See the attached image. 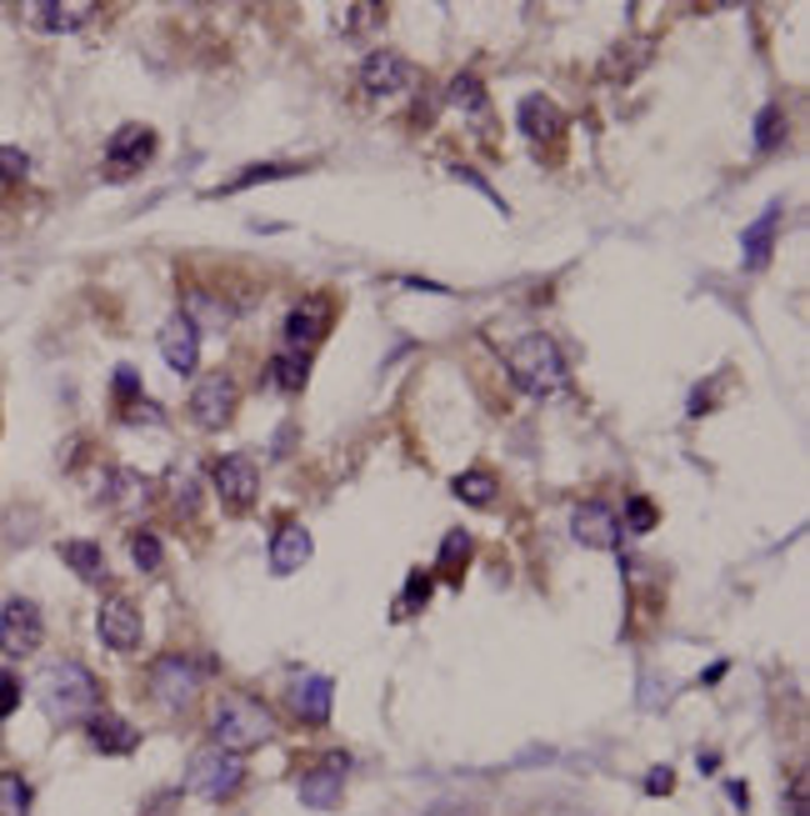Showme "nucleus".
Segmentation results:
<instances>
[{
    "mask_svg": "<svg viewBox=\"0 0 810 816\" xmlns=\"http://www.w3.org/2000/svg\"><path fill=\"white\" fill-rule=\"evenodd\" d=\"M775 231H780V206H765V211L746 225V236H740V260H746V271H765V266H771Z\"/></svg>",
    "mask_w": 810,
    "mask_h": 816,
    "instance_id": "nucleus-19",
    "label": "nucleus"
},
{
    "mask_svg": "<svg viewBox=\"0 0 810 816\" xmlns=\"http://www.w3.org/2000/svg\"><path fill=\"white\" fill-rule=\"evenodd\" d=\"M106 501L120 511H136L145 501V481L136 471H126V466H110L106 471Z\"/></svg>",
    "mask_w": 810,
    "mask_h": 816,
    "instance_id": "nucleus-24",
    "label": "nucleus"
},
{
    "mask_svg": "<svg viewBox=\"0 0 810 816\" xmlns=\"http://www.w3.org/2000/svg\"><path fill=\"white\" fill-rule=\"evenodd\" d=\"M450 106L456 110H466V116H485V85H481V75H456L450 81Z\"/></svg>",
    "mask_w": 810,
    "mask_h": 816,
    "instance_id": "nucleus-27",
    "label": "nucleus"
},
{
    "mask_svg": "<svg viewBox=\"0 0 810 816\" xmlns=\"http://www.w3.org/2000/svg\"><path fill=\"white\" fill-rule=\"evenodd\" d=\"M270 571L275 576H291V571H301L310 561V532L301 526V521H281L275 526V536H270Z\"/></svg>",
    "mask_w": 810,
    "mask_h": 816,
    "instance_id": "nucleus-18",
    "label": "nucleus"
},
{
    "mask_svg": "<svg viewBox=\"0 0 810 816\" xmlns=\"http://www.w3.org/2000/svg\"><path fill=\"white\" fill-rule=\"evenodd\" d=\"M95 631H101V641H106L110 651H136L141 646V611H136V602L106 596V602H101V616H95Z\"/></svg>",
    "mask_w": 810,
    "mask_h": 816,
    "instance_id": "nucleus-12",
    "label": "nucleus"
},
{
    "mask_svg": "<svg viewBox=\"0 0 810 816\" xmlns=\"http://www.w3.org/2000/svg\"><path fill=\"white\" fill-rule=\"evenodd\" d=\"M456 180H466V186H470V190H481V196H485V201H491V206H495V211H505V201H501V196H495V190H491V186H485V180H481V176H476V171L456 166Z\"/></svg>",
    "mask_w": 810,
    "mask_h": 816,
    "instance_id": "nucleus-39",
    "label": "nucleus"
},
{
    "mask_svg": "<svg viewBox=\"0 0 810 816\" xmlns=\"http://www.w3.org/2000/svg\"><path fill=\"white\" fill-rule=\"evenodd\" d=\"M341 21H351V31H365V21H380L376 5H351V11H341Z\"/></svg>",
    "mask_w": 810,
    "mask_h": 816,
    "instance_id": "nucleus-42",
    "label": "nucleus"
},
{
    "mask_svg": "<svg viewBox=\"0 0 810 816\" xmlns=\"http://www.w3.org/2000/svg\"><path fill=\"white\" fill-rule=\"evenodd\" d=\"M141 816H176V792H165V796H155L151 806H145Z\"/></svg>",
    "mask_w": 810,
    "mask_h": 816,
    "instance_id": "nucleus-43",
    "label": "nucleus"
},
{
    "mask_svg": "<svg viewBox=\"0 0 810 816\" xmlns=\"http://www.w3.org/2000/svg\"><path fill=\"white\" fill-rule=\"evenodd\" d=\"M505 371H510V381H516L526 396H561L565 386H571V366H565L561 346L551 341V336H520L516 346H510V355H505Z\"/></svg>",
    "mask_w": 810,
    "mask_h": 816,
    "instance_id": "nucleus-3",
    "label": "nucleus"
},
{
    "mask_svg": "<svg viewBox=\"0 0 810 816\" xmlns=\"http://www.w3.org/2000/svg\"><path fill=\"white\" fill-rule=\"evenodd\" d=\"M281 176H301V166H250V171H240L225 190H250V186H260V180H281Z\"/></svg>",
    "mask_w": 810,
    "mask_h": 816,
    "instance_id": "nucleus-34",
    "label": "nucleus"
},
{
    "mask_svg": "<svg viewBox=\"0 0 810 816\" xmlns=\"http://www.w3.org/2000/svg\"><path fill=\"white\" fill-rule=\"evenodd\" d=\"M91 15H95L91 0H36V5H25V21L36 25V31H50V36L81 31Z\"/></svg>",
    "mask_w": 810,
    "mask_h": 816,
    "instance_id": "nucleus-17",
    "label": "nucleus"
},
{
    "mask_svg": "<svg viewBox=\"0 0 810 816\" xmlns=\"http://www.w3.org/2000/svg\"><path fill=\"white\" fill-rule=\"evenodd\" d=\"M670 786H676V771H670V767H656V771L646 777V792H650V796H666Z\"/></svg>",
    "mask_w": 810,
    "mask_h": 816,
    "instance_id": "nucleus-41",
    "label": "nucleus"
},
{
    "mask_svg": "<svg viewBox=\"0 0 810 816\" xmlns=\"http://www.w3.org/2000/svg\"><path fill=\"white\" fill-rule=\"evenodd\" d=\"M0 816H31V786L15 771H0Z\"/></svg>",
    "mask_w": 810,
    "mask_h": 816,
    "instance_id": "nucleus-29",
    "label": "nucleus"
},
{
    "mask_svg": "<svg viewBox=\"0 0 810 816\" xmlns=\"http://www.w3.org/2000/svg\"><path fill=\"white\" fill-rule=\"evenodd\" d=\"M345 771H351V757H326L320 767H310L306 777H301V802L310 806V812H336V806L345 802Z\"/></svg>",
    "mask_w": 810,
    "mask_h": 816,
    "instance_id": "nucleus-9",
    "label": "nucleus"
},
{
    "mask_svg": "<svg viewBox=\"0 0 810 816\" xmlns=\"http://www.w3.org/2000/svg\"><path fill=\"white\" fill-rule=\"evenodd\" d=\"M155 161V130L151 126H120L106 141V176L126 180Z\"/></svg>",
    "mask_w": 810,
    "mask_h": 816,
    "instance_id": "nucleus-7",
    "label": "nucleus"
},
{
    "mask_svg": "<svg viewBox=\"0 0 810 816\" xmlns=\"http://www.w3.org/2000/svg\"><path fill=\"white\" fill-rule=\"evenodd\" d=\"M726 786H730V802H736V806H751V796H746V786H740V781H726Z\"/></svg>",
    "mask_w": 810,
    "mask_h": 816,
    "instance_id": "nucleus-45",
    "label": "nucleus"
},
{
    "mask_svg": "<svg viewBox=\"0 0 810 816\" xmlns=\"http://www.w3.org/2000/svg\"><path fill=\"white\" fill-rule=\"evenodd\" d=\"M431 586H435V581L425 576V571H411V581H406V596H400V602H396V611H390V616H396V621H406V616H415L425 602H431Z\"/></svg>",
    "mask_w": 810,
    "mask_h": 816,
    "instance_id": "nucleus-30",
    "label": "nucleus"
},
{
    "mask_svg": "<svg viewBox=\"0 0 810 816\" xmlns=\"http://www.w3.org/2000/svg\"><path fill=\"white\" fill-rule=\"evenodd\" d=\"M161 355H165V366L176 371V376H196V366H200V331L190 326L186 311H176V316L161 326Z\"/></svg>",
    "mask_w": 810,
    "mask_h": 816,
    "instance_id": "nucleus-13",
    "label": "nucleus"
},
{
    "mask_svg": "<svg viewBox=\"0 0 810 816\" xmlns=\"http://www.w3.org/2000/svg\"><path fill=\"white\" fill-rule=\"evenodd\" d=\"M21 707V681H15L11 672L0 676V722H5V716H11V711Z\"/></svg>",
    "mask_w": 810,
    "mask_h": 816,
    "instance_id": "nucleus-38",
    "label": "nucleus"
},
{
    "mask_svg": "<svg viewBox=\"0 0 810 816\" xmlns=\"http://www.w3.org/2000/svg\"><path fill=\"white\" fill-rule=\"evenodd\" d=\"M186 786L196 796H206V802H231V796L246 786V767H240V757L221 751V746H206V751L190 757Z\"/></svg>",
    "mask_w": 810,
    "mask_h": 816,
    "instance_id": "nucleus-4",
    "label": "nucleus"
},
{
    "mask_svg": "<svg viewBox=\"0 0 810 816\" xmlns=\"http://www.w3.org/2000/svg\"><path fill=\"white\" fill-rule=\"evenodd\" d=\"M46 641V616H40L36 602H25V596H11V602L0 606V651L11 656V662H25L31 651H40Z\"/></svg>",
    "mask_w": 810,
    "mask_h": 816,
    "instance_id": "nucleus-6",
    "label": "nucleus"
},
{
    "mask_svg": "<svg viewBox=\"0 0 810 816\" xmlns=\"http://www.w3.org/2000/svg\"><path fill=\"white\" fill-rule=\"evenodd\" d=\"M200 676H206V666H196L190 656H155V666H151V697L161 701L165 711H186V707H196V697H200Z\"/></svg>",
    "mask_w": 810,
    "mask_h": 816,
    "instance_id": "nucleus-5",
    "label": "nucleus"
},
{
    "mask_svg": "<svg viewBox=\"0 0 810 816\" xmlns=\"http://www.w3.org/2000/svg\"><path fill=\"white\" fill-rule=\"evenodd\" d=\"M85 732H91L95 751H110V757H126V751L141 746V732H136L126 716H116V711H95L91 722H85Z\"/></svg>",
    "mask_w": 810,
    "mask_h": 816,
    "instance_id": "nucleus-20",
    "label": "nucleus"
},
{
    "mask_svg": "<svg viewBox=\"0 0 810 816\" xmlns=\"http://www.w3.org/2000/svg\"><path fill=\"white\" fill-rule=\"evenodd\" d=\"M571 536H576L580 546H596V551H615V546H621V516H615V506H606V501H586V506H576V516H571Z\"/></svg>",
    "mask_w": 810,
    "mask_h": 816,
    "instance_id": "nucleus-14",
    "label": "nucleus"
},
{
    "mask_svg": "<svg viewBox=\"0 0 810 816\" xmlns=\"http://www.w3.org/2000/svg\"><path fill=\"white\" fill-rule=\"evenodd\" d=\"M790 816H806V781L796 777V786H790Z\"/></svg>",
    "mask_w": 810,
    "mask_h": 816,
    "instance_id": "nucleus-44",
    "label": "nucleus"
},
{
    "mask_svg": "<svg viewBox=\"0 0 810 816\" xmlns=\"http://www.w3.org/2000/svg\"><path fill=\"white\" fill-rule=\"evenodd\" d=\"M60 557H66V567H71L75 576L106 581V551L95 541H60Z\"/></svg>",
    "mask_w": 810,
    "mask_h": 816,
    "instance_id": "nucleus-23",
    "label": "nucleus"
},
{
    "mask_svg": "<svg viewBox=\"0 0 810 816\" xmlns=\"http://www.w3.org/2000/svg\"><path fill=\"white\" fill-rule=\"evenodd\" d=\"M126 427H165V411L155 401H136L126 411Z\"/></svg>",
    "mask_w": 810,
    "mask_h": 816,
    "instance_id": "nucleus-37",
    "label": "nucleus"
},
{
    "mask_svg": "<svg viewBox=\"0 0 810 816\" xmlns=\"http://www.w3.org/2000/svg\"><path fill=\"white\" fill-rule=\"evenodd\" d=\"M211 481L231 511H250L260 497V466L250 456H221V462H211Z\"/></svg>",
    "mask_w": 810,
    "mask_h": 816,
    "instance_id": "nucleus-8",
    "label": "nucleus"
},
{
    "mask_svg": "<svg viewBox=\"0 0 810 816\" xmlns=\"http://www.w3.org/2000/svg\"><path fill=\"white\" fill-rule=\"evenodd\" d=\"M36 697L56 726H81L101 711V681L81 662H50L36 681Z\"/></svg>",
    "mask_w": 810,
    "mask_h": 816,
    "instance_id": "nucleus-1",
    "label": "nucleus"
},
{
    "mask_svg": "<svg viewBox=\"0 0 810 816\" xmlns=\"http://www.w3.org/2000/svg\"><path fill=\"white\" fill-rule=\"evenodd\" d=\"M266 376L275 381L281 390H306L310 381V355H295V351H275L266 361Z\"/></svg>",
    "mask_w": 810,
    "mask_h": 816,
    "instance_id": "nucleus-22",
    "label": "nucleus"
},
{
    "mask_svg": "<svg viewBox=\"0 0 810 816\" xmlns=\"http://www.w3.org/2000/svg\"><path fill=\"white\" fill-rule=\"evenodd\" d=\"M165 486H171V501H176V511H180V516H186V511H196V501H200V481H196V476H190V471H180V466H176V471H171V481H165Z\"/></svg>",
    "mask_w": 810,
    "mask_h": 816,
    "instance_id": "nucleus-33",
    "label": "nucleus"
},
{
    "mask_svg": "<svg viewBox=\"0 0 810 816\" xmlns=\"http://www.w3.org/2000/svg\"><path fill=\"white\" fill-rule=\"evenodd\" d=\"M415 81V66L400 50H371L361 66V91L376 95V101H386V95H400L406 85Z\"/></svg>",
    "mask_w": 810,
    "mask_h": 816,
    "instance_id": "nucleus-10",
    "label": "nucleus"
},
{
    "mask_svg": "<svg viewBox=\"0 0 810 816\" xmlns=\"http://www.w3.org/2000/svg\"><path fill=\"white\" fill-rule=\"evenodd\" d=\"M235 411V381L225 376V371H215V376H206L196 386V396H190V416H196L200 431H221L225 421H231Z\"/></svg>",
    "mask_w": 810,
    "mask_h": 816,
    "instance_id": "nucleus-11",
    "label": "nucleus"
},
{
    "mask_svg": "<svg viewBox=\"0 0 810 816\" xmlns=\"http://www.w3.org/2000/svg\"><path fill=\"white\" fill-rule=\"evenodd\" d=\"M130 561H136L141 571H161V561H165L161 536H155V532H136V536H130Z\"/></svg>",
    "mask_w": 810,
    "mask_h": 816,
    "instance_id": "nucleus-31",
    "label": "nucleus"
},
{
    "mask_svg": "<svg viewBox=\"0 0 810 816\" xmlns=\"http://www.w3.org/2000/svg\"><path fill=\"white\" fill-rule=\"evenodd\" d=\"M330 697H336V681H330V676H320V672L295 676V681H291V711H295V722L326 726V722H330Z\"/></svg>",
    "mask_w": 810,
    "mask_h": 816,
    "instance_id": "nucleus-16",
    "label": "nucleus"
},
{
    "mask_svg": "<svg viewBox=\"0 0 810 816\" xmlns=\"http://www.w3.org/2000/svg\"><path fill=\"white\" fill-rule=\"evenodd\" d=\"M116 396H120V401H136V396H141V376H136L130 366L116 371Z\"/></svg>",
    "mask_w": 810,
    "mask_h": 816,
    "instance_id": "nucleus-40",
    "label": "nucleus"
},
{
    "mask_svg": "<svg viewBox=\"0 0 810 816\" xmlns=\"http://www.w3.org/2000/svg\"><path fill=\"white\" fill-rule=\"evenodd\" d=\"M456 497L466 501V506H491L495 501V491H501V481H495L491 471H466V476H456Z\"/></svg>",
    "mask_w": 810,
    "mask_h": 816,
    "instance_id": "nucleus-26",
    "label": "nucleus"
},
{
    "mask_svg": "<svg viewBox=\"0 0 810 816\" xmlns=\"http://www.w3.org/2000/svg\"><path fill=\"white\" fill-rule=\"evenodd\" d=\"M211 736L221 751L246 757V751H256V746H266L275 736V716H270L266 701L246 697V691H225L211 707Z\"/></svg>",
    "mask_w": 810,
    "mask_h": 816,
    "instance_id": "nucleus-2",
    "label": "nucleus"
},
{
    "mask_svg": "<svg viewBox=\"0 0 810 816\" xmlns=\"http://www.w3.org/2000/svg\"><path fill=\"white\" fill-rule=\"evenodd\" d=\"M516 120H520V130H526L530 141H555L565 130V116H561V106H555L551 95H526L520 101V110H516Z\"/></svg>",
    "mask_w": 810,
    "mask_h": 816,
    "instance_id": "nucleus-21",
    "label": "nucleus"
},
{
    "mask_svg": "<svg viewBox=\"0 0 810 816\" xmlns=\"http://www.w3.org/2000/svg\"><path fill=\"white\" fill-rule=\"evenodd\" d=\"M31 171V155L15 151V145H0V180H25Z\"/></svg>",
    "mask_w": 810,
    "mask_h": 816,
    "instance_id": "nucleus-36",
    "label": "nucleus"
},
{
    "mask_svg": "<svg viewBox=\"0 0 810 816\" xmlns=\"http://www.w3.org/2000/svg\"><path fill=\"white\" fill-rule=\"evenodd\" d=\"M186 316H190V326H211V331H225L231 326V306H221L215 296H206V291H190L186 296Z\"/></svg>",
    "mask_w": 810,
    "mask_h": 816,
    "instance_id": "nucleus-25",
    "label": "nucleus"
},
{
    "mask_svg": "<svg viewBox=\"0 0 810 816\" xmlns=\"http://www.w3.org/2000/svg\"><path fill=\"white\" fill-rule=\"evenodd\" d=\"M775 145H786V110L780 106H761L755 116V151H775Z\"/></svg>",
    "mask_w": 810,
    "mask_h": 816,
    "instance_id": "nucleus-28",
    "label": "nucleus"
},
{
    "mask_svg": "<svg viewBox=\"0 0 810 816\" xmlns=\"http://www.w3.org/2000/svg\"><path fill=\"white\" fill-rule=\"evenodd\" d=\"M656 521H660V511L650 506L646 497H635L631 506H625V521H621V532H625V526H631L635 536H641V532H656Z\"/></svg>",
    "mask_w": 810,
    "mask_h": 816,
    "instance_id": "nucleus-35",
    "label": "nucleus"
},
{
    "mask_svg": "<svg viewBox=\"0 0 810 816\" xmlns=\"http://www.w3.org/2000/svg\"><path fill=\"white\" fill-rule=\"evenodd\" d=\"M466 561H470V536H466V532H450V536H446V546H441V576L456 581Z\"/></svg>",
    "mask_w": 810,
    "mask_h": 816,
    "instance_id": "nucleus-32",
    "label": "nucleus"
},
{
    "mask_svg": "<svg viewBox=\"0 0 810 816\" xmlns=\"http://www.w3.org/2000/svg\"><path fill=\"white\" fill-rule=\"evenodd\" d=\"M330 331V301H301V306L285 316V351L295 355H306L310 346H320Z\"/></svg>",
    "mask_w": 810,
    "mask_h": 816,
    "instance_id": "nucleus-15",
    "label": "nucleus"
}]
</instances>
